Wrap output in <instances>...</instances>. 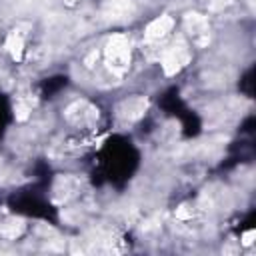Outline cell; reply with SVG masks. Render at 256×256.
Instances as JSON below:
<instances>
[{"label": "cell", "instance_id": "obj_8", "mask_svg": "<svg viewBox=\"0 0 256 256\" xmlns=\"http://www.w3.org/2000/svg\"><path fill=\"white\" fill-rule=\"evenodd\" d=\"M6 48H8V52L12 54L14 60H20V56H22V48H24V38H22V34H20L18 30H14V32L8 36V40H6Z\"/></svg>", "mask_w": 256, "mask_h": 256}, {"label": "cell", "instance_id": "obj_3", "mask_svg": "<svg viewBox=\"0 0 256 256\" xmlns=\"http://www.w3.org/2000/svg\"><path fill=\"white\" fill-rule=\"evenodd\" d=\"M98 116V110L92 108L88 102H74L68 110H66V118L78 126H86L90 122H94Z\"/></svg>", "mask_w": 256, "mask_h": 256}, {"label": "cell", "instance_id": "obj_1", "mask_svg": "<svg viewBox=\"0 0 256 256\" xmlns=\"http://www.w3.org/2000/svg\"><path fill=\"white\" fill-rule=\"evenodd\" d=\"M104 56H106L108 68L114 74L122 76L130 66V42H128V38L124 34H114L106 44Z\"/></svg>", "mask_w": 256, "mask_h": 256}, {"label": "cell", "instance_id": "obj_4", "mask_svg": "<svg viewBox=\"0 0 256 256\" xmlns=\"http://www.w3.org/2000/svg\"><path fill=\"white\" fill-rule=\"evenodd\" d=\"M146 108H148V100L144 96H130L120 102L118 116H122L126 120H138L146 112Z\"/></svg>", "mask_w": 256, "mask_h": 256}, {"label": "cell", "instance_id": "obj_2", "mask_svg": "<svg viewBox=\"0 0 256 256\" xmlns=\"http://www.w3.org/2000/svg\"><path fill=\"white\" fill-rule=\"evenodd\" d=\"M188 62H190V50H188V44L182 38H178L162 54V68H164V72L168 76L170 74H176L178 70H182Z\"/></svg>", "mask_w": 256, "mask_h": 256}, {"label": "cell", "instance_id": "obj_5", "mask_svg": "<svg viewBox=\"0 0 256 256\" xmlns=\"http://www.w3.org/2000/svg\"><path fill=\"white\" fill-rule=\"evenodd\" d=\"M174 26V20L170 16H158L156 20H152L148 26H146V40L148 42H154V40H162Z\"/></svg>", "mask_w": 256, "mask_h": 256}, {"label": "cell", "instance_id": "obj_6", "mask_svg": "<svg viewBox=\"0 0 256 256\" xmlns=\"http://www.w3.org/2000/svg\"><path fill=\"white\" fill-rule=\"evenodd\" d=\"M186 28L190 30V34L194 36V40L198 44H206L208 42V22L204 16L200 14H188L186 16Z\"/></svg>", "mask_w": 256, "mask_h": 256}, {"label": "cell", "instance_id": "obj_9", "mask_svg": "<svg viewBox=\"0 0 256 256\" xmlns=\"http://www.w3.org/2000/svg\"><path fill=\"white\" fill-rule=\"evenodd\" d=\"M252 238H254V230L246 232V234H244V240H242V242H244V244H250V242H252Z\"/></svg>", "mask_w": 256, "mask_h": 256}, {"label": "cell", "instance_id": "obj_7", "mask_svg": "<svg viewBox=\"0 0 256 256\" xmlns=\"http://www.w3.org/2000/svg\"><path fill=\"white\" fill-rule=\"evenodd\" d=\"M22 232H24V222H22L20 218H10V220H6V222L0 226V234H2L4 238H10V240L18 238Z\"/></svg>", "mask_w": 256, "mask_h": 256}]
</instances>
